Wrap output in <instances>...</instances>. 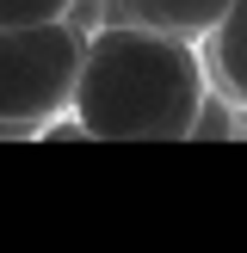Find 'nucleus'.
Masks as SVG:
<instances>
[{
    "instance_id": "7ed1b4c3",
    "label": "nucleus",
    "mask_w": 247,
    "mask_h": 253,
    "mask_svg": "<svg viewBox=\"0 0 247 253\" xmlns=\"http://www.w3.org/2000/svg\"><path fill=\"white\" fill-rule=\"evenodd\" d=\"M229 6L235 0H111V12L124 25H155L173 37H210Z\"/></svg>"
},
{
    "instance_id": "20e7f679",
    "label": "nucleus",
    "mask_w": 247,
    "mask_h": 253,
    "mask_svg": "<svg viewBox=\"0 0 247 253\" xmlns=\"http://www.w3.org/2000/svg\"><path fill=\"white\" fill-rule=\"evenodd\" d=\"M210 62H216L222 86L247 105V0H235V6L222 12V25L210 31Z\"/></svg>"
},
{
    "instance_id": "f257e3e1",
    "label": "nucleus",
    "mask_w": 247,
    "mask_h": 253,
    "mask_svg": "<svg viewBox=\"0 0 247 253\" xmlns=\"http://www.w3.org/2000/svg\"><path fill=\"white\" fill-rule=\"evenodd\" d=\"M210 105L198 37H173L155 25H99L86 37L74 124L99 142H179Z\"/></svg>"
},
{
    "instance_id": "39448f33",
    "label": "nucleus",
    "mask_w": 247,
    "mask_h": 253,
    "mask_svg": "<svg viewBox=\"0 0 247 253\" xmlns=\"http://www.w3.org/2000/svg\"><path fill=\"white\" fill-rule=\"evenodd\" d=\"M74 0H0V31L12 25H43V19H68Z\"/></svg>"
},
{
    "instance_id": "f03ea898",
    "label": "nucleus",
    "mask_w": 247,
    "mask_h": 253,
    "mask_svg": "<svg viewBox=\"0 0 247 253\" xmlns=\"http://www.w3.org/2000/svg\"><path fill=\"white\" fill-rule=\"evenodd\" d=\"M86 37L74 19L12 25L0 31V130H43L74 111Z\"/></svg>"
}]
</instances>
